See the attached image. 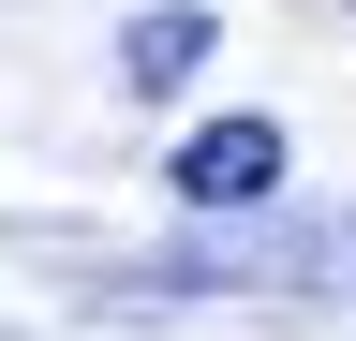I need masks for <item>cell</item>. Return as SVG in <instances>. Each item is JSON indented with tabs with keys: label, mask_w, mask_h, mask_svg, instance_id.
<instances>
[{
	"label": "cell",
	"mask_w": 356,
	"mask_h": 341,
	"mask_svg": "<svg viewBox=\"0 0 356 341\" xmlns=\"http://www.w3.org/2000/svg\"><path fill=\"white\" fill-rule=\"evenodd\" d=\"M193 60H208V15H193V0H163V15H134V45H119V74H134V90H178Z\"/></svg>",
	"instance_id": "7a4b0ae2"
},
{
	"label": "cell",
	"mask_w": 356,
	"mask_h": 341,
	"mask_svg": "<svg viewBox=\"0 0 356 341\" xmlns=\"http://www.w3.org/2000/svg\"><path fill=\"white\" fill-rule=\"evenodd\" d=\"M178 193L193 208H267L282 193V119H208V134L178 149Z\"/></svg>",
	"instance_id": "6da1fadb"
}]
</instances>
